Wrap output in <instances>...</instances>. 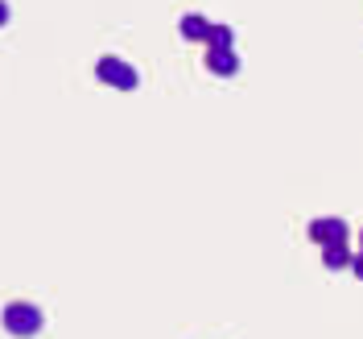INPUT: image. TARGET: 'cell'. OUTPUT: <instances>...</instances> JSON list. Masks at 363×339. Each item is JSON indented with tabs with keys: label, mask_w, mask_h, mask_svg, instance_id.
I'll list each match as a JSON object with an SVG mask.
<instances>
[{
	"label": "cell",
	"mask_w": 363,
	"mask_h": 339,
	"mask_svg": "<svg viewBox=\"0 0 363 339\" xmlns=\"http://www.w3.org/2000/svg\"><path fill=\"white\" fill-rule=\"evenodd\" d=\"M45 327V315L33 302H9L4 306V331L9 335H38Z\"/></svg>",
	"instance_id": "cell-1"
},
{
	"label": "cell",
	"mask_w": 363,
	"mask_h": 339,
	"mask_svg": "<svg viewBox=\"0 0 363 339\" xmlns=\"http://www.w3.org/2000/svg\"><path fill=\"white\" fill-rule=\"evenodd\" d=\"M95 75H99V83H108V87H116V91H133L136 83H140V75H136L124 58H116V54L99 58V63H95Z\"/></svg>",
	"instance_id": "cell-2"
},
{
	"label": "cell",
	"mask_w": 363,
	"mask_h": 339,
	"mask_svg": "<svg viewBox=\"0 0 363 339\" xmlns=\"http://www.w3.org/2000/svg\"><path fill=\"white\" fill-rule=\"evenodd\" d=\"M347 236H351L347 224L335 220V215H326V220H314V224H310V240H314L318 249H322V244H342Z\"/></svg>",
	"instance_id": "cell-3"
},
{
	"label": "cell",
	"mask_w": 363,
	"mask_h": 339,
	"mask_svg": "<svg viewBox=\"0 0 363 339\" xmlns=\"http://www.w3.org/2000/svg\"><path fill=\"white\" fill-rule=\"evenodd\" d=\"M206 70L227 79V75H235V70H240V54H235L231 45H227V50H206Z\"/></svg>",
	"instance_id": "cell-4"
},
{
	"label": "cell",
	"mask_w": 363,
	"mask_h": 339,
	"mask_svg": "<svg viewBox=\"0 0 363 339\" xmlns=\"http://www.w3.org/2000/svg\"><path fill=\"white\" fill-rule=\"evenodd\" d=\"M322 261H326V269H351L355 252L347 249V240L342 244H322Z\"/></svg>",
	"instance_id": "cell-5"
},
{
	"label": "cell",
	"mask_w": 363,
	"mask_h": 339,
	"mask_svg": "<svg viewBox=\"0 0 363 339\" xmlns=\"http://www.w3.org/2000/svg\"><path fill=\"white\" fill-rule=\"evenodd\" d=\"M206 17H199V13H186V17H182L178 21V29H182V38H186V42H203L206 38Z\"/></svg>",
	"instance_id": "cell-6"
},
{
	"label": "cell",
	"mask_w": 363,
	"mask_h": 339,
	"mask_svg": "<svg viewBox=\"0 0 363 339\" xmlns=\"http://www.w3.org/2000/svg\"><path fill=\"white\" fill-rule=\"evenodd\" d=\"M211 50H227V45L235 42V33L227 29V25H206V38H203Z\"/></svg>",
	"instance_id": "cell-7"
},
{
	"label": "cell",
	"mask_w": 363,
	"mask_h": 339,
	"mask_svg": "<svg viewBox=\"0 0 363 339\" xmlns=\"http://www.w3.org/2000/svg\"><path fill=\"white\" fill-rule=\"evenodd\" d=\"M351 269H355V277H359V281H363V249L355 252V261H351Z\"/></svg>",
	"instance_id": "cell-8"
},
{
	"label": "cell",
	"mask_w": 363,
	"mask_h": 339,
	"mask_svg": "<svg viewBox=\"0 0 363 339\" xmlns=\"http://www.w3.org/2000/svg\"><path fill=\"white\" fill-rule=\"evenodd\" d=\"M0 25H9V4L0 0Z\"/></svg>",
	"instance_id": "cell-9"
},
{
	"label": "cell",
	"mask_w": 363,
	"mask_h": 339,
	"mask_svg": "<svg viewBox=\"0 0 363 339\" xmlns=\"http://www.w3.org/2000/svg\"><path fill=\"white\" fill-rule=\"evenodd\" d=\"M359 244H363V232H359Z\"/></svg>",
	"instance_id": "cell-10"
}]
</instances>
